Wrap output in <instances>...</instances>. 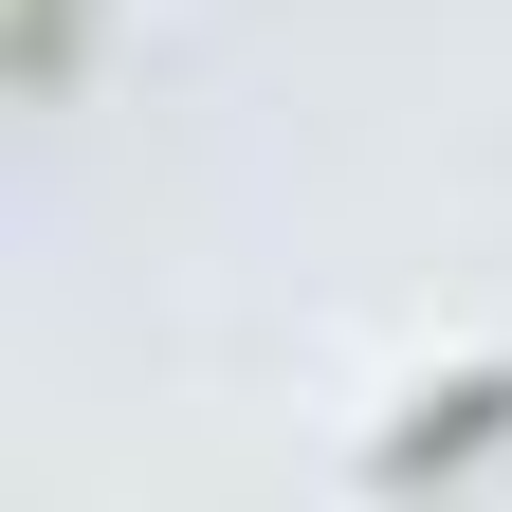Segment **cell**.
<instances>
[{"label":"cell","mask_w":512,"mask_h":512,"mask_svg":"<svg viewBox=\"0 0 512 512\" xmlns=\"http://www.w3.org/2000/svg\"><path fill=\"white\" fill-rule=\"evenodd\" d=\"M494 421H512V366H458V384H439V403H421L403 439H384V476H439V458H476Z\"/></svg>","instance_id":"cell-1"},{"label":"cell","mask_w":512,"mask_h":512,"mask_svg":"<svg viewBox=\"0 0 512 512\" xmlns=\"http://www.w3.org/2000/svg\"><path fill=\"white\" fill-rule=\"evenodd\" d=\"M19 74H37V92L74 74V0H19Z\"/></svg>","instance_id":"cell-2"}]
</instances>
